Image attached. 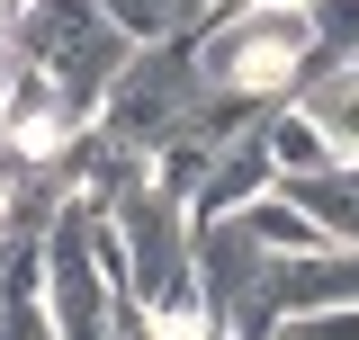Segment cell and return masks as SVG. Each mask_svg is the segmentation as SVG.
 Listing matches in <instances>:
<instances>
[{"label": "cell", "instance_id": "obj_1", "mask_svg": "<svg viewBox=\"0 0 359 340\" xmlns=\"http://www.w3.org/2000/svg\"><path fill=\"white\" fill-rule=\"evenodd\" d=\"M18 36H27V72H36L72 117L99 108V90L117 81L135 45L99 18V0H18Z\"/></svg>", "mask_w": 359, "mask_h": 340}, {"label": "cell", "instance_id": "obj_2", "mask_svg": "<svg viewBox=\"0 0 359 340\" xmlns=\"http://www.w3.org/2000/svg\"><path fill=\"white\" fill-rule=\"evenodd\" d=\"M198 54V81L224 90V99H287V90L314 72V36H306V9H243V18H224L207 45H189Z\"/></svg>", "mask_w": 359, "mask_h": 340}, {"label": "cell", "instance_id": "obj_3", "mask_svg": "<svg viewBox=\"0 0 359 340\" xmlns=\"http://www.w3.org/2000/svg\"><path fill=\"white\" fill-rule=\"evenodd\" d=\"M198 99H207L198 54L162 36V45H144V54H126L117 81L99 90V134L126 143V153H153V143H171V134L198 117Z\"/></svg>", "mask_w": 359, "mask_h": 340}, {"label": "cell", "instance_id": "obj_4", "mask_svg": "<svg viewBox=\"0 0 359 340\" xmlns=\"http://www.w3.org/2000/svg\"><path fill=\"white\" fill-rule=\"evenodd\" d=\"M261 188H278V170H269L261 134H233V143H216V153H207V179H198V197H189V206H198L207 224H216V215L252 206Z\"/></svg>", "mask_w": 359, "mask_h": 340}, {"label": "cell", "instance_id": "obj_5", "mask_svg": "<svg viewBox=\"0 0 359 340\" xmlns=\"http://www.w3.org/2000/svg\"><path fill=\"white\" fill-rule=\"evenodd\" d=\"M297 108L332 143V162H359V63H314L306 81H297Z\"/></svg>", "mask_w": 359, "mask_h": 340}, {"label": "cell", "instance_id": "obj_6", "mask_svg": "<svg viewBox=\"0 0 359 340\" xmlns=\"http://www.w3.org/2000/svg\"><path fill=\"white\" fill-rule=\"evenodd\" d=\"M233 224H243V233H252L269 260H306V251H323V224H314V215L297 206L287 188H261L252 206H233Z\"/></svg>", "mask_w": 359, "mask_h": 340}, {"label": "cell", "instance_id": "obj_7", "mask_svg": "<svg viewBox=\"0 0 359 340\" xmlns=\"http://www.w3.org/2000/svg\"><path fill=\"white\" fill-rule=\"evenodd\" d=\"M261 153H269V170H278V179H306V170H332V143H323V134H314V117L306 108H278V117H261Z\"/></svg>", "mask_w": 359, "mask_h": 340}, {"label": "cell", "instance_id": "obj_8", "mask_svg": "<svg viewBox=\"0 0 359 340\" xmlns=\"http://www.w3.org/2000/svg\"><path fill=\"white\" fill-rule=\"evenodd\" d=\"M171 9H180V27H189V18H207V9H216V0H171Z\"/></svg>", "mask_w": 359, "mask_h": 340}]
</instances>
